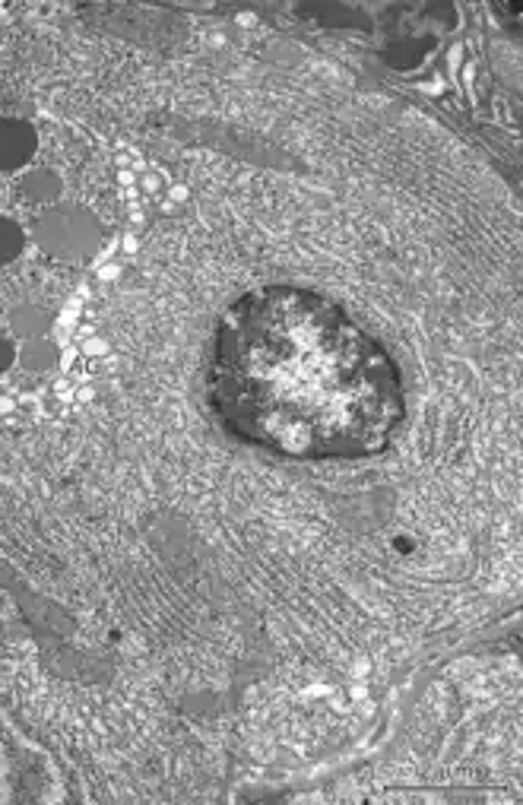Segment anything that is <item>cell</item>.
<instances>
[{"label":"cell","mask_w":523,"mask_h":805,"mask_svg":"<svg viewBox=\"0 0 523 805\" xmlns=\"http://www.w3.org/2000/svg\"><path fill=\"white\" fill-rule=\"evenodd\" d=\"M210 400L235 438L292 460L381 454L406 415L384 342L301 286L242 295L220 320Z\"/></svg>","instance_id":"obj_1"},{"label":"cell","mask_w":523,"mask_h":805,"mask_svg":"<svg viewBox=\"0 0 523 805\" xmlns=\"http://www.w3.org/2000/svg\"><path fill=\"white\" fill-rule=\"evenodd\" d=\"M35 239L49 251L51 257L61 261H83L89 257L102 242L99 222L93 220L86 210L79 206H57L49 210L39 225H35Z\"/></svg>","instance_id":"obj_2"},{"label":"cell","mask_w":523,"mask_h":805,"mask_svg":"<svg viewBox=\"0 0 523 805\" xmlns=\"http://www.w3.org/2000/svg\"><path fill=\"white\" fill-rule=\"evenodd\" d=\"M39 147L35 130L25 121L0 118V171H13L25 166Z\"/></svg>","instance_id":"obj_3"},{"label":"cell","mask_w":523,"mask_h":805,"mask_svg":"<svg viewBox=\"0 0 523 805\" xmlns=\"http://www.w3.org/2000/svg\"><path fill=\"white\" fill-rule=\"evenodd\" d=\"M20 194L29 203H51L54 197L61 194V178L54 171H32V174H25V181L20 184Z\"/></svg>","instance_id":"obj_4"},{"label":"cell","mask_w":523,"mask_h":805,"mask_svg":"<svg viewBox=\"0 0 523 805\" xmlns=\"http://www.w3.org/2000/svg\"><path fill=\"white\" fill-rule=\"evenodd\" d=\"M54 362H57V349H54V342L39 340V337L25 342L23 366L29 368V371H45V368H51Z\"/></svg>","instance_id":"obj_5"},{"label":"cell","mask_w":523,"mask_h":805,"mask_svg":"<svg viewBox=\"0 0 523 805\" xmlns=\"http://www.w3.org/2000/svg\"><path fill=\"white\" fill-rule=\"evenodd\" d=\"M20 251H23V229L13 220L0 216V267L10 264Z\"/></svg>","instance_id":"obj_6"},{"label":"cell","mask_w":523,"mask_h":805,"mask_svg":"<svg viewBox=\"0 0 523 805\" xmlns=\"http://www.w3.org/2000/svg\"><path fill=\"white\" fill-rule=\"evenodd\" d=\"M45 324H49V318H45L39 308H20V311L13 315V330L23 333V337H32V340L45 330Z\"/></svg>","instance_id":"obj_7"},{"label":"cell","mask_w":523,"mask_h":805,"mask_svg":"<svg viewBox=\"0 0 523 805\" xmlns=\"http://www.w3.org/2000/svg\"><path fill=\"white\" fill-rule=\"evenodd\" d=\"M13 359H17V349L7 340H0V371H7V368L13 366Z\"/></svg>","instance_id":"obj_8"}]
</instances>
